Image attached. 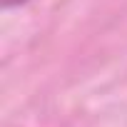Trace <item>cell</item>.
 Returning a JSON list of instances; mask_svg holds the SVG:
<instances>
[{
	"label": "cell",
	"instance_id": "cell-1",
	"mask_svg": "<svg viewBox=\"0 0 127 127\" xmlns=\"http://www.w3.org/2000/svg\"><path fill=\"white\" fill-rule=\"evenodd\" d=\"M25 0H0V5L3 8H15V5H23Z\"/></svg>",
	"mask_w": 127,
	"mask_h": 127
}]
</instances>
